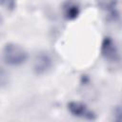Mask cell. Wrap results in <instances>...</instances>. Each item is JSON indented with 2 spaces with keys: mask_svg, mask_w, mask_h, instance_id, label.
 Masks as SVG:
<instances>
[{
  "mask_svg": "<svg viewBox=\"0 0 122 122\" xmlns=\"http://www.w3.org/2000/svg\"><path fill=\"white\" fill-rule=\"evenodd\" d=\"M27 51L18 44L7 43L3 48V59L10 66H19L26 62Z\"/></svg>",
  "mask_w": 122,
  "mask_h": 122,
  "instance_id": "cell-1",
  "label": "cell"
},
{
  "mask_svg": "<svg viewBox=\"0 0 122 122\" xmlns=\"http://www.w3.org/2000/svg\"><path fill=\"white\" fill-rule=\"evenodd\" d=\"M101 54L102 56L110 62L119 61V51L116 43L111 37H105L101 44Z\"/></svg>",
  "mask_w": 122,
  "mask_h": 122,
  "instance_id": "cell-2",
  "label": "cell"
},
{
  "mask_svg": "<svg viewBox=\"0 0 122 122\" xmlns=\"http://www.w3.org/2000/svg\"><path fill=\"white\" fill-rule=\"evenodd\" d=\"M68 110L69 112L76 117L87 119V120H94L96 118V115L93 112H92L86 104L79 102V101H71L68 104Z\"/></svg>",
  "mask_w": 122,
  "mask_h": 122,
  "instance_id": "cell-3",
  "label": "cell"
},
{
  "mask_svg": "<svg viewBox=\"0 0 122 122\" xmlns=\"http://www.w3.org/2000/svg\"><path fill=\"white\" fill-rule=\"evenodd\" d=\"M52 66L51 56L46 52H39L35 55L33 60V70L37 74L46 73Z\"/></svg>",
  "mask_w": 122,
  "mask_h": 122,
  "instance_id": "cell-4",
  "label": "cell"
},
{
  "mask_svg": "<svg viewBox=\"0 0 122 122\" xmlns=\"http://www.w3.org/2000/svg\"><path fill=\"white\" fill-rule=\"evenodd\" d=\"M118 0H97V6L102 10L108 12V15L112 20L118 17V13L115 11Z\"/></svg>",
  "mask_w": 122,
  "mask_h": 122,
  "instance_id": "cell-5",
  "label": "cell"
},
{
  "mask_svg": "<svg viewBox=\"0 0 122 122\" xmlns=\"http://www.w3.org/2000/svg\"><path fill=\"white\" fill-rule=\"evenodd\" d=\"M62 11H63L64 17L67 20H74L79 15L80 9H79V6L75 2L70 0L63 4Z\"/></svg>",
  "mask_w": 122,
  "mask_h": 122,
  "instance_id": "cell-6",
  "label": "cell"
},
{
  "mask_svg": "<svg viewBox=\"0 0 122 122\" xmlns=\"http://www.w3.org/2000/svg\"><path fill=\"white\" fill-rule=\"evenodd\" d=\"M8 82V73L4 70V68L0 65V87L6 85Z\"/></svg>",
  "mask_w": 122,
  "mask_h": 122,
  "instance_id": "cell-7",
  "label": "cell"
},
{
  "mask_svg": "<svg viewBox=\"0 0 122 122\" xmlns=\"http://www.w3.org/2000/svg\"><path fill=\"white\" fill-rule=\"evenodd\" d=\"M0 4L4 6L6 9H13L14 8V0H0Z\"/></svg>",
  "mask_w": 122,
  "mask_h": 122,
  "instance_id": "cell-8",
  "label": "cell"
}]
</instances>
